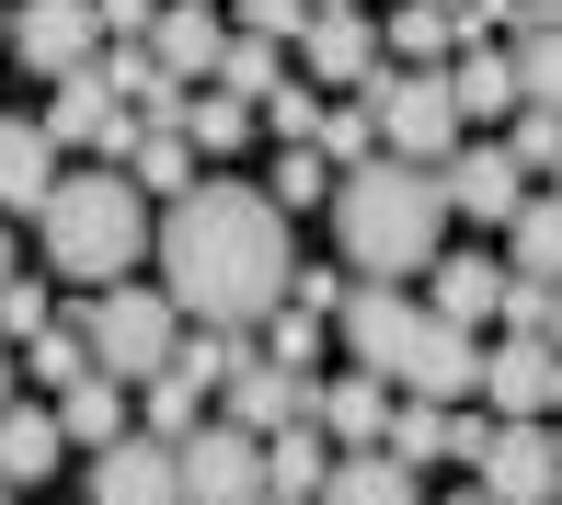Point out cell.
<instances>
[{"label": "cell", "mask_w": 562, "mask_h": 505, "mask_svg": "<svg viewBox=\"0 0 562 505\" xmlns=\"http://www.w3.org/2000/svg\"><path fill=\"white\" fill-rule=\"evenodd\" d=\"M448 92H459V115H517V58H505V46H459L448 58Z\"/></svg>", "instance_id": "28"}, {"label": "cell", "mask_w": 562, "mask_h": 505, "mask_svg": "<svg viewBox=\"0 0 562 505\" xmlns=\"http://www.w3.org/2000/svg\"><path fill=\"white\" fill-rule=\"evenodd\" d=\"M0 276H23V242H12V207H0Z\"/></svg>", "instance_id": "44"}, {"label": "cell", "mask_w": 562, "mask_h": 505, "mask_svg": "<svg viewBox=\"0 0 562 505\" xmlns=\"http://www.w3.org/2000/svg\"><path fill=\"white\" fill-rule=\"evenodd\" d=\"M149 46H161V69H172V81H218V46H229V23H218V0H161Z\"/></svg>", "instance_id": "20"}, {"label": "cell", "mask_w": 562, "mask_h": 505, "mask_svg": "<svg viewBox=\"0 0 562 505\" xmlns=\"http://www.w3.org/2000/svg\"><path fill=\"white\" fill-rule=\"evenodd\" d=\"M322 471H334V437H322V414H311V425H276V437H265V483H276V494L311 505V494H322Z\"/></svg>", "instance_id": "29"}, {"label": "cell", "mask_w": 562, "mask_h": 505, "mask_svg": "<svg viewBox=\"0 0 562 505\" xmlns=\"http://www.w3.org/2000/svg\"><path fill=\"white\" fill-rule=\"evenodd\" d=\"M58 448H69L58 414H35V402H0V483H46V471H58Z\"/></svg>", "instance_id": "25"}, {"label": "cell", "mask_w": 562, "mask_h": 505, "mask_svg": "<svg viewBox=\"0 0 562 505\" xmlns=\"http://www.w3.org/2000/svg\"><path fill=\"white\" fill-rule=\"evenodd\" d=\"M0 402H12V345H0Z\"/></svg>", "instance_id": "48"}, {"label": "cell", "mask_w": 562, "mask_h": 505, "mask_svg": "<svg viewBox=\"0 0 562 505\" xmlns=\"http://www.w3.org/2000/svg\"><path fill=\"white\" fill-rule=\"evenodd\" d=\"M35 242H46V265H58L69 288H115V276L149 265L161 207L138 195V172H126V161H92V172H58V184H46Z\"/></svg>", "instance_id": "3"}, {"label": "cell", "mask_w": 562, "mask_h": 505, "mask_svg": "<svg viewBox=\"0 0 562 505\" xmlns=\"http://www.w3.org/2000/svg\"><path fill=\"white\" fill-rule=\"evenodd\" d=\"M46 322H58V299H46L35 276H0V345H35Z\"/></svg>", "instance_id": "37"}, {"label": "cell", "mask_w": 562, "mask_h": 505, "mask_svg": "<svg viewBox=\"0 0 562 505\" xmlns=\"http://www.w3.org/2000/svg\"><path fill=\"white\" fill-rule=\"evenodd\" d=\"M437 184H448V218H482V231H505V218L528 207V161L505 138H459L437 161Z\"/></svg>", "instance_id": "11"}, {"label": "cell", "mask_w": 562, "mask_h": 505, "mask_svg": "<svg viewBox=\"0 0 562 505\" xmlns=\"http://www.w3.org/2000/svg\"><path fill=\"white\" fill-rule=\"evenodd\" d=\"M505 149H517L528 172H562V115H540V104H517V126H505Z\"/></svg>", "instance_id": "40"}, {"label": "cell", "mask_w": 562, "mask_h": 505, "mask_svg": "<svg viewBox=\"0 0 562 505\" xmlns=\"http://www.w3.org/2000/svg\"><path fill=\"white\" fill-rule=\"evenodd\" d=\"M265 126H276V138H322V81H311V69L265 92Z\"/></svg>", "instance_id": "38"}, {"label": "cell", "mask_w": 562, "mask_h": 505, "mask_svg": "<svg viewBox=\"0 0 562 505\" xmlns=\"http://www.w3.org/2000/svg\"><path fill=\"white\" fill-rule=\"evenodd\" d=\"M92 12H104V46H115V35H149V23H161V0H92Z\"/></svg>", "instance_id": "42"}, {"label": "cell", "mask_w": 562, "mask_h": 505, "mask_svg": "<svg viewBox=\"0 0 562 505\" xmlns=\"http://www.w3.org/2000/svg\"><path fill=\"white\" fill-rule=\"evenodd\" d=\"M58 425H69V448H115L126 425H138V414H126V379H115V368L69 379V391H58Z\"/></svg>", "instance_id": "24"}, {"label": "cell", "mask_w": 562, "mask_h": 505, "mask_svg": "<svg viewBox=\"0 0 562 505\" xmlns=\"http://www.w3.org/2000/svg\"><path fill=\"white\" fill-rule=\"evenodd\" d=\"M425 299L482 334V322H505V265L494 252H437V265H425Z\"/></svg>", "instance_id": "21"}, {"label": "cell", "mask_w": 562, "mask_h": 505, "mask_svg": "<svg viewBox=\"0 0 562 505\" xmlns=\"http://www.w3.org/2000/svg\"><path fill=\"white\" fill-rule=\"evenodd\" d=\"M425 505H494V494H482V483H459V494H425Z\"/></svg>", "instance_id": "47"}, {"label": "cell", "mask_w": 562, "mask_h": 505, "mask_svg": "<svg viewBox=\"0 0 562 505\" xmlns=\"http://www.w3.org/2000/svg\"><path fill=\"white\" fill-rule=\"evenodd\" d=\"M299 69H311L322 92H356V81L379 69V23L356 12V0H322V12L299 23Z\"/></svg>", "instance_id": "13"}, {"label": "cell", "mask_w": 562, "mask_h": 505, "mask_svg": "<svg viewBox=\"0 0 562 505\" xmlns=\"http://www.w3.org/2000/svg\"><path fill=\"white\" fill-rule=\"evenodd\" d=\"M322 149H334V172L379 149V115H368V92H356V104H322Z\"/></svg>", "instance_id": "39"}, {"label": "cell", "mask_w": 562, "mask_h": 505, "mask_svg": "<svg viewBox=\"0 0 562 505\" xmlns=\"http://www.w3.org/2000/svg\"><path fill=\"white\" fill-rule=\"evenodd\" d=\"M288 299H311V311H345V276H322V265H299V276H288Z\"/></svg>", "instance_id": "43"}, {"label": "cell", "mask_w": 562, "mask_h": 505, "mask_svg": "<svg viewBox=\"0 0 562 505\" xmlns=\"http://www.w3.org/2000/svg\"><path fill=\"white\" fill-rule=\"evenodd\" d=\"M322 218H334V252L356 276H425L448 252V184H437V161H402V149L345 161Z\"/></svg>", "instance_id": "2"}, {"label": "cell", "mask_w": 562, "mask_h": 505, "mask_svg": "<svg viewBox=\"0 0 562 505\" xmlns=\"http://www.w3.org/2000/svg\"><path fill=\"white\" fill-rule=\"evenodd\" d=\"M69 322L92 334V368H115V379L172 368V345H184V311H172V288H138V276H115V288L69 299Z\"/></svg>", "instance_id": "5"}, {"label": "cell", "mask_w": 562, "mask_h": 505, "mask_svg": "<svg viewBox=\"0 0 562 505\" xmlns=\"http://www.w3.org/2000/svg\"><path fill=\"white\" fill-rule=\"evenodd\" d=\"M402 391H425V402L482 391V334H471V322H448L437 299H425V334H414V357H402Z\"/></svg>", "instance_id": "15"}, {"label": "cell", "mask_w": 562, "mask_h": 505, "mask_svg": "<svg viewBox=\"0 0 562 505\" xmlns=\"http://www.w3.org/2000/svg\"><path fill=\"white\" fill-rule=\"evenodd\" d=\"M311 505H425V471L402 460L391 437H379V448H334V471H322Z\"/></svg>", "instance_id": "16"}, {"label": "cell", "mask_w": 562, "mask_h": 505, "mask_svg": "<svg viewBox=\"0 0 562 505\" xmlns=\"http://www.w3.org/2000/svg\"><path fill=\"white\" fill-rule=\"evenodd\" d=\"M551 414H562V379H551Z\"/></svg>", "instance_id": "50"}, {"label": "cell", "mask_w": 562, "mask_h": 505, "mask_svg": "<svg viewBox=\"0 0 562 505\" xmlns=\"http://www.w3.org/2000/svg\"><path fill=\"white\" fill-rule=\"evenodd\" d=\"M505 276H528V288H562V184L528 195L517 218H505Z\"/></svg>", "instance_id": "23"}, {"label": "cell", "mask_w": 562, "mask_h": 505, "mask_svg": "<svg viewBox=\"0 0 562 505\" xmlns=\"http://www.w3.org/2000/svg\"><path fill=\"white\" fill-rule=\"evenodd\" d=\"M0 46H12V12H0Z\"/></svg>", "instance_id": "49"}, {"label": "cell", "mask_w": 562, "mask_h": 505, "mask_svg": "<svg viewBox=\"0 0 562 505\" xmlns=\"http://www.w3.org/2000/svg\"><path fill=\"white\" fill-rule=\"evenodd\" d=\"M0 505H12V483H0Z\"/></svg>", "instance_id": "52"}, {"label": "cell", "mask_w": 562, "mask_h": 505, "mask_svg": "<svg viewBox=\"0 0 562 505\" xmlns=\"http://www.w3.org/2000/svg\"><path fill=\"white\" fill-rule=\"evenodd\" d=\"M517 104H540V115H562V23H517Z\"/></svg>", "instance_id": "32"}, {"label": "cell", "mask_w": 562, "mask_h": 505, "mask_svg": "<svg viewBox=\"0 0 562 505\" xmlns=\"http://www.w3.org/2000/svg\"><path fill=\"white\" fill-rule=\"evenodd\" d=\"M551 505H562V494H551Z\"/></svg>", "instance_id": "54"}, {"label": "cell", "mask_w": 562, "mask_h": 505, "mask_svg": "<svg viewBox=\"0 0 562 505\" xmlns=\"http://www.w3.org/2000/svg\"><path fill=\"white\" fill-rule=\"evenodd\" d=\"M391 402H402V379H379V368L345 357V379H322V437L334 448H379L391 437Z\"/></svg>", "instance_id": "18"}, {"label": "cell", "mask_w": 562, "mask_h": 505, "mask_svg": "<svg viewBox=\"0 0 562 505\" xmlns=\"http://www.w3.org/2000/svg\"><path fill=\"white\" fill-rule=\"evenodd\" d=\"M311 12H322V0H229V23H241V35H276V46H299Z\"/></svg>", "instance_id": "41"}, {"label": "cell", "mask_w": 562, "mask_h": 505, "mask_svg": "<svg viewBox=\"0 0 562 505\" xmlns=\"http://www.w3.org/2000/svg\"><path fill=\"white\" fill-rule=\"evenodd\" d=\"M517 23H562V0H517Z\"/></svg>", "instance_id": "45"}, {"label": "cell", "mask_w": 562, "mask_h": 505, "mask_svg": "<svg viewBox=\"0 0 562 505\" xmlns=\"http://www.w3.org/2000/svg\"><path fill=\"white\" fill-rule=\"evenodd\" d=\"M23 357V379H35V391H69V379H92V334L81 322H46L35 345H12Z\"/></svg>", "instance_id": "35"}, {"label": "cell", "mask_w": 562, "mask_h": 505, "mask_svg": "<svg viewBox=\"0 0 562 505\" xmlns=\"http://www.w3.org/2000/svg\"><path fill=\"white\" fill-rule=\"evenodd\" d=\"M276 483H265V437L252 425H195L184 437V505H265Z\"/></svg>", "instance_id": "10"}, {"label": "cell", "mask_w": 562, "mask_h": 505, "mask_svg": "<svg viewBox=\"0 0 562 505\" xmlns=\"http://www.w3.org/2000/svg\"><path fill=\"white\" fill-rule=\"evenodd\" d=\"M322 345H334V311H311V299H288V311L265 322V357H276V368H299V379L322 368Z\"/></svg>", "instance_id": "36"}, {"label": "cell", "mask_w": 562, "mask_h": 505, "mask_svg": "<svg viewBox=\"0 0 562 505\" xmlns=\"http://www.w3.org/2000/svg\"><path fill=\"white\" fill-rule=\"evenodd\" d=\"M276 81H288V46H276V35H241V23H229V46H218V92L265 104Z\"/></svg>", "instance_id": "34"}, {"label": "cell", "mask_w": 562, "mask_h": 505, "mask_svg": "<svg viewBox=\"0 0 562 505\" xmlns=\"http://www.w3.org/2000/svg\"><path fill=\"white\" fill-rule=\"evenodd\" d=\"M459 471H471L494 505H551L562 494V437H551V414H459V448H448Z\"/></svg>", "instance_id": "4"}, {"label": "cell", "mask_w": 562, "mask_h": 505, "mask_svg": "<svg viewBox=\"0 0 562 505\" xmlns=\"http://www.w3.org/2000/svg\"><path fill=\"white\" fill-rule=\"evenodd\" d=\"M46 184H58V138H46V115H0V207L35 218Z\"/></svg>", "instance_id": "19"}, {"label": "cell", "mask_w": 562, "mask_h": 505, "mask_svg": "<svg viewBox=\"0 0 562 505\" xmlns=\"http://www.w3.org/2000/svg\"><path fill=\"white\" fill-rule=\"evenodd\" d=\"M265 195H276V207H334V149H322V138H288L276 172H265Z\"/></svg>", "instance_id": "33"}, {"label": "cell", "mask_w": 562, "mask_h": 505, "mask_svg": "<svg viewBox=\"0 0 562 505\" xmlns=\"http://www.w3.org/2000/svg\"><path fill=\"white\" fill-rule=\"evenodd\" d=\"M551 184H562V172H551Z\"/></svg>", "instance_id": "53"}, {"label": "cell", "mask_w": 562, "mask_h": 505, "mask_svg": "<svg viewBox=\"0 0 562 505\" xmlns=\"http://www.w3.org/2000/svg\"><path fill=\"white\" fill-rule=\"evenodd\" d=\"M252 126H265V104H241V92L195 81V104H184V138H195V161H229V149H252Z\"/></svg>", "instance_id": "26"}, {"label": "cell", "mask_w": 562, "mask_h": 505, "mask_svg": "<svg viewBox=\"0 0 562 505\" xmlns=\"http://www.w3.org/2000/svg\"><path fill=\"white\" fill-rule=\"evenodd\" d=\"M218 391H229V425H252V437H276V425H311V414H322V379H299V368H276V357H241Z\"/></svg>", "instance_id": "14"}, {"label": "cell", "mask_w": 562, "mask_h": 505, "mask_svg": "<svg viewBox=\"0 0 562 505\" xmlns=\"http://www.w3.org/2000/svg\"><path fill=\"white\" fill-rule=\"evenodd\" d=\"M12 58H23V81H69V69L104 58V12H92V0H23L12 12Z\"/></svg>", "instance_id": "9"}, {"label": "cell", "mask_w": 562, "mask_h": 505, "mask_svg": "<svg viewBox=\"0 0 562 505\" xmlns=\"http://www.w3.org/2000/svg\"><path fill=\"white\" fill-rule=\"evenodd\" d=\"M161 288L184 322H218V334H265L276 311H288V207H276L265 184H241V172H195L184 195L161 207Z\"/></svg>", "instance_id": "1"}, {"label": "cell", "mask_w": 562, "mask_h": 505, "mask_svg": "<svg viewBox=\"0 0 562 505\" xmlns=\"http://www.w3.org/2000/svg\"><path fill=\"white\" fill-rule=\"evenodd\" d=\"M92 505H184V448L149 437V425H126L115 448H92Z\"/></svg>", "instance_id": "12"}, {"label": "cell", "mask_w": 562, "mask_h": 505, "mask_svg": "<svg viewBox=\"0 0 562 505\" xmlns=\"http://www.w3.org/2000/svg\"><path fill=\"white\" fill-rule=\"evenodd\" d=\"M391 448H402L414 471H437L448 448H459V414H448V402H425V391H402V402H391Z\"/></svg>", "instance_id": "31"}, {"label": "cell", "mask_w": 562, "mask_h": 505, "mask_svg": "<svg viewBox=\"0 0 562 505\" xmlns=\"http://www.w3.org/2000/svg\"><path fill=\"white\" fill-rule=\"evenodd\" d=\"M126 172H138V195H149V207H172V195L195 184V138H184V126H138Z\"/></svg>", "instance_id": "30"}, {"label": "cell", "mask_w": 562, "mask_h": 505, "mask_svg": "<svg viewBox=\"0 0 562 505\" xmlns=\"http://www.w3.org/2000/svg\"><path fill=\"white\" fill-rule=\"evenodd\" d=\"M379 58L391 69H448L459 58V0H402L391 35H379Z\"/></svg>", "instance_id": "22"}, {"label": "cell", "mask_w": 562, "mask_h": 505, "mask_svg": "<svg viewBox=\"0 0 562 505\" xmlns=\"http://www.w3.org/2000/svg\"><path fill=\"white\" fill-rule=\"evenodd\" d=\"M46 138H58V149H104V161L138 149V115H126V92H115L104 58L69 69V81H46Z\"/></svg>", "instance_id": "7"}, {"label": "cell", "mask_w": 562, "mask_h": 505, "mask_svg": "<svg viewBox=\"0 0 562 505\" xmlns=\"http://www.w3.org/2000/svg\"><path fill=\"white\" fill-rule=\"evenodd\" d=\"M138 425L184 448L195 425H207V379H195V368H149V379H138Z\"/></svg>", "instance_id": "27"}, {"label": "cell", "mask_w": 562, "mask_h": 505, "mask_svg": "<svg viewBox=\"0 0 562 505\" xmlns=\"http://www.w3.org/2000/svg\"><path fill=\"white\" fill-rule=\"evenodd\" d=\"M356 92H368V115H379V149H402V161H448V149L471 138L448 69H391V58H379Z\"/></svg>", "instance_id": "6"}, {"label": "cell", "mask_w": 562, "mask_h": 505, "mask_svg": "<svg viewBox=\"0 0 562 505\" xmlns=\"http://www.w3.org/2000/svg\"><path fill=\"white\" fill-rule=\"evenodd\" d=\"M334 334H345V357H356V368L402 379V357H414V334H425V299H402V276H368V288H345Z\"/></svg>", "instance_id": "8"}, {"label": "cell", "mask_w": 562, "mask_h": 505, "mask_svg": "<svg viewBox=\"0 0 562 505\" xmlns=\"http://www.w3.org/2000/svg\"><path fill=\"white\" fill-rule=\"evenodd\" d=\"M551 379H562L551 334H505V345H482V402H494V414H551Z\"/></svg>", "instance_id": "17"}, {"label": "cell", "mask_w": 562, "mask_h": 505, "mask_svg": "<svg viewBox=\"0 0 562 505\" xmlns=\"http://www.w3.org/2000/svg\"><path fill=\"white\" fill-rule=\"evenodd\" d=\"M265 505H299V494H265Z\"/></svg>", "instance_id": "51"}, {"label": "cell", "mask_w": 562, "mask_h": 505, "mask_svg": "<svg viewBox=\"0 0 562 505\" xmlns=\"http://www.w3.org/2000/svg\"><path fill=\"white\" fill-rule=\"evenodd\" d=\"M540 334H551V357H562V288H551V311H540Z\"/></svg>", "instance_id": "46"}]
</instances>
